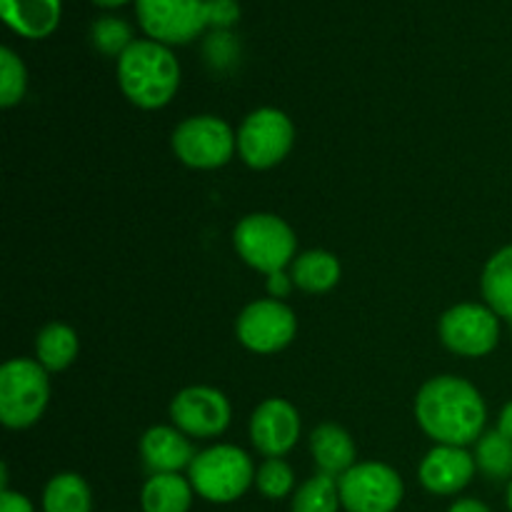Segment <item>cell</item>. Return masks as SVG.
Here are the masks:
<instances>
[{
	"instance_id": "1",
	"label": "cell",
	"mask_w": 512,
	"mask_h": 512,
	"mask_svg": "<svg viewBox=\"0 0 512 512\" xmlns=\"http://www.w3.org/2000/svg\"><path fill=\"white\" fill-rule=\"evenodd\" d=\"M415 418L425 435L438 445L465 448L483 438L488 408L473 383L458 375H440L420 388L415 398Z\"/></svg>"
},
{
	"instance_id": "2",
	"label": "cell",
	"mask_w": 512,
	"mask_h": 512,
	"mask_svg": "<svg viewBox=\"0 0 512 512\" xmlns=\"http://www.w3.org/2000/svg\"><path fill=\"white\" fill-rule=\"evenodd\" d=\"M118 83L130 103L143 110H158L178 93L180 65L168 45L135 40L118 58Z\"/></svg>"
},
{
	"instance_id": "3",
	"label": "cell",
	"mask_w": 512,
	"mask_h": 512,
	"mask_svg": "<svg viewBox=\"0 0 512 512\" xmlns=\"http://www.w3.org/2000/svg\"><path fill=\"white\" fill-rule=\"evenodd\" d=\"M188 480L208 503H233L255 483V465L250 455L235 445H213L195 455Z\"/></svg>"
},
{
	"instance_id": "4",
	"label": "cell",
	"mask_w": 512,
	"mask_h": 512,
	"mask_svg": "<svg viewBox=\"0 0 512 512\" xmlns=\"http://www.w3.org/2000/svg\"><path fill=\"white\" fill-rule=\"evenodd\" d=\"M50 400L48 370L30 358H15L0 368V420L5 428H30Z\"/></svg>"
},
{
	"instance_id": "5",
	"label": "cell",
	"mask_w": 512,
	"mask_h": 512,
	"mask_svg": "<svg viewBox=\"0 0 512 512\" xmlns=\"http://www.w3.org/2000/svg\"><path fill=\"white\" fill-rule=\"evenodd\" d=\"M233 243L240 258L265 275L285 270V265L293 263L298 248L293 228L273 213H253L240 220L235 225Z\"/></svg>"
},
{
	"instance_id": "6",
	"label": "cell",
	"mask_w": 512,
	"mask_h": 512,
	"mask_svg": "<svg viewBox=\"0 0 512 512\" xmlns=\"http://www.w3.org/2000/svg\"><path fill=\"white\" fill-rule=\"evenodd\" d=\"M145 33L163 45L190 43L213 25L210 0H135Z\"/></svg>"
},
{
	"instance_id": "7",
	"label": "cell",
	"mask_w": 512,
	"mask_h": 512,
	"mask_svg": "<svg viewBox=\"0 0 512 512\" xmlns=\"http://www.w3.org/2000/svg\"><path fill=\"white\" fill-rule=\"evenodd\" d=\"M238 148V133L215 115H193L173 133V150L188 168L213 170L228 163Z\"/></svg>"
},
{
	"instance_id": "8",
	"label": "cell",
	"mask_w": 512,
	"mask_h": 512,
	"mask_svg": "<svg viewBox=\"0 0 512 512\" xmlns=\"http://www.w3.org/2000/svg\"><path fill=\"white\" fill-rule=\"evenodd\" d=\"M295 143V128L278 108H258L243 120L238 130V150L245 165L268 170L288 158Z\"/></svg>"
},
{
	"instance_id": "9",
	"label": "cell",
	"mask_w": 512,
	"mask_h": 512,
	"mask_svg": "<svg viewBox=\"0 0 512 512\" xmlns=\"http://www.w3.org/2000/svg\"><path fill=\"white\" fill-rule=\"evenodd\" d=\"M338 485L348 512H395L405 495L400 475L385 463H355L340 475Z\"/></svg>"
},
{
	"instance_id": "10",
	"label": "cell",
	"mask_w": 512,
	"mask_h": 512,
	"mask_svg": "<svg viewBox=\"0 0 512 512\" xmlns=\"http://www.w3.org/2000/svg\"><path fill=\"white\" fill-rule=\"evenodd\" d=\"M440 340L463 358H483L493 353L500 340V318L478 303H460L440 318Z\"/></svg>"
},
{
	"instance_id": "11",
	"label": "cell",
	"mask_w": 512,
	"mask_h": 512,
	"mask_svg": "<svg viewBox=\"0 0 512 512\" xmlns=\"http://www.w3.org/2000/svg\"><path fill=\"white\" fill-rule=\"evenodd\" d=\"M295 330H298L295 313L283 300L275 298L250 303L240 313L238 325H235L240 343L260 355H270L288 348L295 338Z\"/></svg>"
},
{
	"instance_id": "12",
	"label": "cell",
	"mask_w": 512,
	"mask_h": 512,
	"mask_svg": "<svg viewBox=\"0 0 512 512\" xmlns=\"http://www.w3.org/2000/svg\"><path fill=\"white\" fill-rule=\"evenodd\" d=\"M170 418L175 428L190 438H215L228 430L233 410L220 390L193 385L175 395L170 403Z\"/></svg>"
},
{
	"instance_id": "13",
	"label": "cell",
	"mask_w": 512,
	"mask_h": 512,
	"mask_svg": "<svg viewBox=\"0 0 512 512\" xmlns=\"http://www.w3.org/2000/svg\"><path fill=\"white\" fill-rule=\"evenodd\" d=\"M250 438L265 458H283L300 438V415L293 403L268 398L255 408L250 418Z\"/></svg>"
},
{
	"instance_id": "14",
	"label": "cell",
	"mask_w": 512,
	"mask_h": 512,
	"mask_svg": "<svg viewBox=\"0 0 512 512\" xmlns=\"http://www.w3.org/2000/svg\"><path fill=\"white\" fill-rule=\"evenodd\" d=\"M475 455L458 445H435L420 463V483L433 495H458L475 478Z\"/></svg>"
},
{
	"instance_id": "15",
	"label": "cell",
	"mask_w": 512,
	"mask_h": 512,
	"mask_svg": "<svg viewBox=\"0 0 512 512\" xmlns=\"http://www.w3.org/2000/svg\"><path fill=\"white\" fill-rule=\"evenodd\" d=\"M140 455H143L145 468L153 475L160 473H180L183 468H190L195 460V450L185 433L168 425H155L140 440Z\"/></svg>"
},
{
	"instance_id": "16",
	"label": "cell",
	"mask_w": 512,
	"mask_h": 512,
	"mask_svg": "<svg viewBox=\"0 0 512 512\" xmlns=\"http://www.w3.org/2000/svg\"><path fill=\"white\" fill-rule=\"evenodd\" d=\"M3 20L18 35L40 40L60 23V0H0Z\"/></svg>"
},
{
	"instance_id": "17",
	"label": "cell",
	"mask_w": 512,
	"mask_h": 512,
	"mask_svg": "<svg viewBox=\"0 0 512 512\" xmlns=\"http://www.w3.org/2000/svg\"><path fill=\"white\" fill-rule=\"evenodd\" d=\"M310 453H313L320 473L330 475V478H340L355 465L358 450H355L348 430H343L340 425L325 423L310 435Z\"/></svg>"
},
{
	"instance_id": "18",
	"label": "cell",
	"mask_w": 512,
	"mask_h": 512,
	"mask_svg": "<svg viewBox=\"0 0 512 512\" xmlns=\"http://www.w3.org/2000/svg\"><path fill=\"white\" fill-rule=\"evenodd\" d=\"M193 485L180 473L150 475L140 493L143 512H188L193 505Z\"/></svg>"
},
{
	"instance_id": "19",
	"label": "cell",
	"mask_w": 512,
	"mask_h": 512,
	"mask_svg": "<svg viewBox=\"0 0 512 512\" xmlns=\"http://www.w3.org/2000/svg\"><path fill=\"white\" fill-rule=\"evenodd\" d=\"M480 288H483L485 305H488L498 318L512 323V245L500 248L498 253L485 263Z\"/></svg>"
},
{
	"instance_id": "20",
	"label": "cell",
	"mask_w": 512,
	"mask_h": 512,
	"mask_svg": "<svg viewBox=\"0 0 512 512\" xmlns=\"http://www.w3.org/2000/svg\"><path fill=\"white\" fill-rule=\"evenodd\" d=\"M290 278L305 293H328L340 280V260L328 250H308L293 260Z\"/></svg>"
},
{
	"instance_id": "21",
	"label": "cell",
	"mask_w": 512,
	"mask_h": 512,
	"mask_svg": "<svg viewBox=\"0 0 512 512\" xmlns=\"http://www.w3.org/2000/svg\"><path fill=\"white\" fill-rule=\"evenodd\" d=\"M78 335L70 325L50 323L35 338V360L43 365L48 373H60L68 368L78 355Z\"/></svg>"
},
{
	"instance_id": "22",
	"label": "cell",
	"mask_w": 512,
	"mask_h": 512,
	"mask_svg": "<svg viewBox=\"0 0 512 512\" xmlns=\"http://www.w3.org/2000/svg\"><path fill=\"white\" fill-rule=\"evenodd\" d=\"M90 508H93L90 488L80 475L60 473L50 478V483L45 485V512H90Z\"/></svg>"
},
{
	"instance_id": "23",
	"label": "cell",
	"mask_w": 512,
	"mask_h": 512,
	"mask_svg": "<svg viewBox=\"0 0 512 512\" xmlns=\"http://www.w3.org/2000/svg\"><path fill=\"white\" fill-rule=\"evenodd\" d=\"M340 505L338 478L323 473L300 485L293 495V512H338Z\"/></svg>"
},
{
	"instance_id": "24",
	"label": "cell",
	"mask_w": 512,
	"mask_h": 512,
	"mask_svg": "<svg viewBox=\"0 0 512 512\" xmlns=\"http://www.w3.org/2000/svg\"><path fill=\"white\" fill-rule=\"evenodd\" d=\"M475 463L488 478L512 480V440L500 430L483 433L475 448Z\"/></svg>"
},
{
	"instance_id": "25",
	"label": "cell",
	"mask_w": 512,
	"mask_h": 512,
	"mask_svg": "<svg viewBox=\"0 0 512 512\" xmlns=\"http://www.w3.org/2000/svg\"><path fill=\"white\" fill-rule=\"evenodd\" d=\"M28 73L18 55L10 48H0V105L13 108L23 100Z\"/></svg>"
},
{
	"instance_id": "26",
	"label": "cell",
	"mask_w": 512,
	"mask_h": 512,
	"mask_svg": "<svg viewBox=\"0 0 512 512\" xmlns=\"http://www.w3.org/2000/svg\"><path fill=\"white\" fill-rule=\"evenodd\" d=\"M90 38H93L95 50H100L103 55H118V58L135 43L133 33H130V25L118 18L95 20L93 30H90Z\"/></svg>"
},
{
	"instance_id": "27",
	"label": "cell",
	"mask_w": 512,
	"mask_h": 512,
	"mask_svg": "<svg viewBox=\"0 0 512 512\" xmlns=\"http://www.w3.org/2000/svg\"><path fill=\"white\" fill-rule=\"evenodd\" d=\"M255 485L270 500H280L290 495L295 485V475L283 458H268L255 470Z\"/></svg>"
},
{
	"instance_id": "28",
	"label": "cell",
	"mask_w": 512,
	"mask_h": 512,
	"mask_svg": "<svg viewBox=\"0 0 512 512\" xmlns=\"http://www.w3.org/2000/svg\"><path fill=\"white\" fill-rule=\"evenodd\" d=\"M0 512H35L33 503L25 495L13 493V490H3L0 493Z\"/></svg>"
},
{
	"instance_id": "29",
	"label": "cell",
	"mask_w": 512,
	"mask_h": 512,
	"mask_svg": "<svg viewBox=\"0 0 512 512\" xmlns=\"http://www.w3.org/2000/svg\"><path fill=\"white\" fill-rule=\"evenodd\" d=\"M293 278H290V275H285L283 270H280V273H273V275H268V293L273 295L275 300H280V298H285V295L290 293V288H293Z\"/></svg>"
},
{
	"instance_id": "30",
	"label": "cell",
	"mask_w": 512,
	"mask_h": 512,
	"mask_svg": "<svg viewBox=\"0 0 512 512\" xmlns=\"http://www.w3.org/2000/svg\"><path fill=\"white\" fill-rule=\"evenodd\" d=\"M448 512H490V508L485 503H480V500L463 498V500H458V503L450 505Z\"/></svg>"
},
{
	"instance_id": "31",
	"label": "cell",
	"mask_w": 512,
	"mask_h": 512,
	"mask_svg": "<svg viewBox=\"0 0 512 512\" xmlns=\"http://www.w3.org/2000/svg\"><path fill=\"white\" fill-rule=\"evenodd\" d=\"M498 430L505 435V438L512 440V400L508 405L503 408V413H500V420H498Z\"/></svg>"
},
{
	"instance_id": "32",
	"label": "cell",
	"mask_w": 512,
	"mask_h": 512,
	"mask_svg": "<svg viewBox=\"0 0 512 512\" xmlns=\"http://www.w3.org/2000/svg\"><path fill=\"white\" fill-rule=\"evenodd\" d=\"M93 3L103 5V8H115V5H123V3H128V0H93Z\"/></svg>"
},
{
	"instance_id": "33",
	"label": "cell",
	"mask_w": 512,
	"mask_h": 512,
	"mask_svg": "<svg viewBox=\"0 0 512 512\" xmlns=\"http://www.w3.org/2000/svg\"><path fill=\"white\" fill-rule=\"evenodd\" d=\"M508 508H510V512H512V480L508 483Z\"/></svg>"
}]
</instances>
